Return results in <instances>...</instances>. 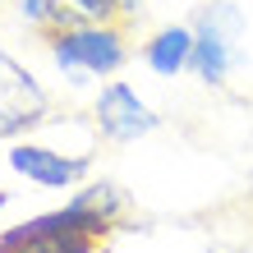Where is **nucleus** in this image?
Instances as JSON below:
<instances>
[{
	"label": "nucleus",
	"instance_id": "nucleus-2",
	"mask_svg": "<svg viewBox=\"0 0 253 253\" xmlns=\"http://www.w3.org/2000/svg\"><path fill=\"white\" fill-rule=\"evenodd\" d=\"M111 230L115 226L106 216L69 198L65 207L37 212L19 226L0 230V253H97Z\"/></svg>",
	"mask_w": 253,
	"mask_h": 253
},
{
	"label": "nucleus",
	"instance_id": "nucleus-8",
	"mask_svg": "<svg viewBox=\"0 0 253 253\" xmlns=\"http://www.w3.org/2000/svg\"><path fill=\"white\" fill-rule=\"evenodd\" d=\"M74 203L92 207V212H97V216H106L111 226H120V221L129 216V193L115 184V180H87L79 193H74Z\"/></svg>",
	"mask_w": 253,
	"mask_h": 253
},
{
	"label": "nucleus",
	"instance_id": "nucleus-1",
	"mask_svg": "<svg viewBox=\"0 0 253 253\" xmlns=\"http://www.w3.org/2000/svg\"><path fill=\"white\" fill-rule=\"evenodd\" d=\"M55 74L65 83L83 87L92 79H115L129 60V33L125 23H74L42 37Z\"/></svg>",
	"mask_w": 253,
	"mask_h": 253
},
{
	"label": "nucleus",
	"instance_id": "nucleus-10",
	"mask_svg": "<svg viewBox=\"0 0 253 253\" xmlns=\"http://www.w3.org/2000/svg\"><path fill=\"white\" fill-rule=\"evenodd\" d=\"M69 9V28L74 23H125L120 0H65Z\"/></svg>",
	"mask_w": 253,
	"mask_h": 253
},
{
	"label": "nucleus",
	"instance_id": "nucleus-7",
	"mask_svg": "<svg viewBox=\"0 0 253 253\" xmlns=\"http://www.w3.org/2000/svg\"><path fill=\"white\" fill-rule=\"evenodd\" d=\"M193 60V23H166L143 42V65L157 79H180Z\"/></svg>",
	"mask_w": 253,
	"mask_h": 253
},
{
	"label": "nucleus",
	"instance_id": "nucleus-9",
	"mask_svg": "<svg viewBox=\"0 0 253 253\" xmlns=\"http://www.w3.org/2000/svg\"><path fill=\"white\" fill-rule=\"evenodd\" d=\"M14 9H19V19L33 28V33H55V28H69V9L65 0H14Z\"/></svg>",
	"mask_w": 253,
	"mask_h": 253
},
{
	"label": "nucleus",
	"instance_id": "nucleus-11",
	"mask_svg": "<svg viewBox=\"0 0 253 253\" xmlns=\"http://www.w3.org/2000/svg\"><path fill=\"white\" fill-rule=\"evenodd\" d=\"M143 5H147V0H120V14H125V23H133V19H138V14H143Z\"/></svg>",
	"mask_w": 253,
	"mask_h": 253
},
{
	"label": "nucleus",
	"instance_id": "nucleus-5",
	"mask_svg": "<svg viewBox=\"0 0 253 253\" xmlns=\"http://www.w3.org/2000/svg\"><path fill=\"white\" fill-rule=\"evenodd\" d=\"M51 120V97L37 74L0 51V138H23L28 129Z\"/></svg>",
	"mask_w": 253,
	"mask_h": 253
},
{
	"label": "nucleus",
	"instance_id": "nucleus-4",
	"mask_svg": "<svg viewBox=\"0 0 253 253\" xmlns=\"http://www.w3.org/2000/svg\"><path fill=\"white\" fill-rule=\"evenodd\" d=\"M157 125H161V115L147 106V101L133 92V83H125V79L101 83V92L92 97V129H97V138H106L115 147L157 133Z\"/></svg>",
	"mask_w": 253,
	"mask_h": 253
},
{
	"label": "nucleus",
	"instance_id": "nucleus-12",
	"mask_svg": "<svg viewBox=\"0 0 253 253\" xmlns=\"http://www.w3.org/2000/svg\"><path fill=\"white\" fill-rule=\"evenodd\" d=\"M5 207H9V189H0V212H5Z\"/></svg>",
	"mask_w": 253,
	"mask_h": 253
},
{
	"label": "nucleus",
	"instance_id": "nucleus-3",
	"mask_svg": "<svg viewBox=\"0 0 253 253\" xmlns=\"http://www.w3.org/2000/svg\"><path fill=\"white\" fill-rule=\"evenodd\" d=\"M244 9L235 0H212V5L198 9L193 19V60L189 74L207 87H221L235 74V65L244 60Z\"/></svg>",
	"mask_w": 253,
	"mask_h": 253
},
{
	"label": "nucleus",
	"instance_id": "nucleus-6",
	"mask_svg": "<svg viewBox=\"0 0 253 253\" xmlns=\"http://www.w3.org/2000/svg\"><path fill=\"white\" fill-rule=\"evenodd\" d=\"M5 166L37 189H79L92 175V152H60L51 143L14 138L5 152Z\"/></svg>",
	"mask_w": 253,
	"mask_h": 253
}]
</instances>
